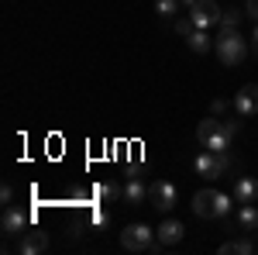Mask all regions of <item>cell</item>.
<instances>
[{
	"label": "cell",
	"mask_w": 258,
	"mask_h": 255,
	"mask_svg": "<svg viewBox=\"0 0 258 255\" xmlns=\"http://www.w3.org/2000/svg\"><path fill=\"white\" fill-rule=\"evenodd\" d=\"M107 221H110V217H107V211H93V224H103V228H107Z\"/></svg>",
	"instance_id": "obj_24"
},
{
	"label": "cell",
	"mask_w": 258,
	"mask_h": 255,
	"mask_svg": "<svg viewBox=\"0 0 258 255\" xmlns=\"http://www.w3.org/2000/svg\"><path fill=\"white\" fill-rule=\"evenodd\" d=\"M28 231V214L24 211H18V207H7L4 211V235L7 238H18Z\"/></svg>",
	"instance_id": "obj_10"
},
{
	"label": "cell",
	"mask_w": 258,
	"mask_h": 255,
	"mask_svg": "<svg viewBox=\"0 0 258 255\" xmlns=\"http://www.w3.org/2000/svg\"><path fill=\"white\" fill-rule=\"evenodd\" d=\"M238 228L241 231H258V207L255 203H241L238 207Z\"/></svg>",
	"instance_id": "obj_14"
},
{
	"label": "cell",
	"mask_w": 258,
	"mask_h": 255,
	"mask_svg": "<svg viewBox=\"0 0 258 255\" xmlns=\"http://www.w3.org/2000/svg\"><path fill=\"white\" fill-rule=\"evenodd\" d=\"M220 11L224 7H217V0H197L193 7H189V18L197 21V28H214V24H220Z\"/></svg>",
	"instance_id": "obj_5"
},
{
	"label": "cell",
	"mask_w": 258,
	"mask_h": 255,
	"mask_svg": "<svg viewBox=\"0 0 258 255\" xmlns=\"http://www.w3.org/2000/svg\"><path fill=\"white\" fill-rule=\"evenodd\" d=\"M224 111H227V100H220V97H214V100H210V114H217V118H220Z\"/></svg>",
	"instance_id": "obj_21"
},
{
	"label": "cell",
	"mask_w": 258,
	"mask_h": 255,
	"mask_svg": "<svg viewBox=\"0 0 258 255\" xmlns=\"http://www.w3.org/2000/svg\"><path fill=\"white\" fill-rule=\"evenodd\" d=\"M251 48H255V56H258V28H255V35H251Z\"/></svg>",
	"instance_id": "obj_25"
},
{
	"label": "cell",
	"mask_w": 258,
	"mask_h": 255,
	"mask_svg": "<svg viewBox=\"0 0 258 255\" xmlns=\"http://www.w3.org/2000/svg\"><path fill=\"white\" fill-rule=\"evenodd\" d=\"M214 52L224 66H241L244 56H248V45H244L238 28H220L217 38H214Z\"/></svg>",
	"instance_id": "obj_2"
},
{
	"label": "cell",
	"mask_w": 258,
	"mask_h": 255,
	"mask_svg": "<svg viewBox=\"0 0 258 255\" xmlns=\"http://www.w3.org/2000/svg\"><path fill=\"white\" fill-rule=\"evenodd\" d=\"M176 31L182 35V38H189V35L197 31V21L189 18V14H186V18H179V21H176Z\"/></svg>",
	"instance_id": "obj_19"
},
{
	"label": "cell",
	"mask_w": 258,
	"mask_h": 255,
	"mask_svg": "<svg viewBox=\"0 0 258 255\" xmlns=\"http://www.w3.org/2000/svg\"><path fill=\"white\" fill-rule=\"evenodd\" d=\"M234 200H238V203H255L258 200V179L241 176L238 183H234Z\"/></svg>",
	"instance_id": "obj_11"
},
{
	"label": "cell",
	"mask_w": 258,
	"mask_h": 255,
	"mask_svg": "<svg viewBox=\"0 0 258 255\" xmlns=\"http://www.w3.org/2000/svg\"><path fill=\"white\" fill-rule=\"evenodd\" d=\"M217 252L220 255H251V252H255V245H251V241H244V238H238V241H224Z\"/></svg>",
	"instance_id": "obj_15"
},
{
	"label": "cell",
	"mask_w": 258,
	"mask_h": 255,
	"mask_svg": "<svg viewBox=\"0 0 258 255\" xmlns=\"http://www.w3.org/2000/svg\"><path fill=\"white\" fill-rule=\"evenodd\" d=\"M148 200H152V207H159L162 214H169V211L179 203L176 183H169V179H155V183L148 186Z\"/></svg>",
	"instance_id": "obj_4"
},
{
	"label": "cell",
	"mask_w": 258,
	"mask_h": 255,
	"mask_svg": "<svg viewBox=\"0 0 258 255\" xmlns=\"http://www.w3.org/2000/svg\"><path fill=\"white\" fill-rule=\"evenodd\" d=\"M234 211V193H217V190H200L193 196V214L203 221H214V217H227Z\"/></svg>",
	"instance_id": "obj_1"
},
{
	"label": "cell",
	"mask_w": 258,
	"mask_h": 255,
	"mask_svg": "<svg viewBox=\"0 0 258 255\" xmlns=\"http://www.w3.org/2000/svg\"><path fill=\"white\" fill-rule=\"evenodd\" d=\"M220 131L234 141V138H238V131H241V121H224V118H220Z\"/></svg>",
	"instance_id": "obj_20"
},
{
	"label": "cell",
	"mask_w": 258,
	"mask_h": 255,
	"mask_svg": "<svg viewBox=\"0 0 258 255\" xmlns=\"http://www.w3.org/2000/svg\"><path fill=\"white\" fill-rule=\"evenodd\" d=\"M234 111H238V118H255L258 114V83H248V86H241L238 97H234Z\"/></svg>",
	"instance_id": "obj_8"
},
{
	"label": "cell",
	"mask_w": 258,
	"mask_h": 255,
	"mask_svg": "<svg viewBox=\"0 0 258 255\" xmlns=\"http://www.w3.org/2000/svg\"><path fill=\"white\" fill-rule=\"evenodd\" d=\"M186 48H189V52H197V56H207V52L214 48V38H210V31H207V28H197V31L186 38Z\"/></svg>",
	"instance_id": "obj_12"
},
{
	"label": "cell",
	"mask_w": 258,
	"mask_h": 255,
	"mask_svg": "<svg viewBox=\"0 0 258 255\" xmlns=\"http://www.w3.org/2000/svg\"><path fill=\"white\" fill-rule=\"evenodd\" d=\"M0 200L11 207V200H14V190H11V183H4V186H0Z\"/></svg>",
	"instance_id": "obj_23"
},
{
	"label": "cell",
	"mask_w": 258,
	"mask_h": 255,
	"mask_svg": "<svg viewBox=\"0 0 258 255\" xmlns=\"http://www.w3.org/2000/svg\"><path fill=\"white\" fill-rule=\"evenodd\" d=\"M155 11H159V18H176V11H182V4L179 0H155Z\"/></svg>",
	"instance_id": "obj_18"
},
{
	"label": "cell",
	"mask_w": 258,
	"mask_h": 255,
	"mask_svg": "<svg viewBox=\"0 0 258 255\" xmlns=\"http://www.w3.org/2000/svg\"><path fill=\"white\" fill-rule=\"evenodd\" d=\"M179 4H182V11H189V7H193L197 0H179Z\"/></svg>",
	"instance_id": "obj_26"
},
{
	"label": "cell",
	"mask_w": 258,
	"mask_h": 255,
	"mask_svg": "<svg viewBox=\"0 0 258 255\" xmlns=\"http://www.w3.org/2000/svg\"><path fill=\"white\" fill-rule=\"evenodd\" d=\"M244 14L251 21H258V0H244Z\"/></svg>",
	"instance_id": "obj_22"
},
{
	"label": "cell",
	"mask_w": 258,
	"mask_h": 255,
	"mask_svg": "<svg viewBox=\"0 0 258 255\" xmlns=\"http://www.w3.org/2000/svg\"><path fill=\"white\" fill-rule=\"evenodd\" d=\"M48 248V231H38V228H31V231H24L18 241V252L21 255H41Z\"/></svg>",
	"instance_id": "obj_9"
},
{
	"label": "cell",
	"mask_w": 258,
	"mask_h": 255,
	"mask_svg": "<svg viewBox=\"0 0 258 255\" xmlns=\"http://www.w3.org/2000/svg\"><path fill=\"white\" fill-rule=\"evenodd\" d=\"M145 196H148V186L141 183L138 176H131L127 183H124V200L131 203V207H138V203H145Z\"/></svg>",
	"instance_id": "obj_13"
},
{
	"label": "cell",
	"mask_w": 258,
	"mask_h": 255,
	"mask_svg": "<svg viewBox=\"0 0 258 255\" xmlns=\"http://www.w3.org/2000/svg\"><path fill=\"white\" fill-rule=\"evenodd\" d=\"M155 238H159L162 248H176L179 241L186 238V224H182V221H176V217H169V221H162V224H159Z\"/></svg>",
	"instance_id": "obj_7"
},
{
	"label": "cell",
	"mask_w": 258,
	"mask_h": 255,
	"mask_svg": "<svg viewBox=\"0 0 258 255\" xmlns=\"http://www.w3.org/2000/svg\"><path fill=\"white\" fill-rule=\"evenodd\" d=\"M241 7H227V11H220V24L217 28H238V21H241Z\"/></svg>",
	"instance_id": "obj_17"
},
{
	"label": "cell",
	"mask_w": 258,
	"mask_h": 255,
	"mask_svg": "<svg viewBox=\"0 0 258 255\" xmlns=\"http://www.w3.org/2000/svg\"><path fill=\"white\" fill-rule=\"evenodd\" d=\"M120 193H124V190H120L117 183H100V186H97V196H100V203H114V200H117Z\"/></svg>",
	"instance_id": "obj_16"
},
{
	"label": "cell",
	"mask_w": 258,
	"mask_h": 255,
	"mask_svg": "<svg viewBox=\"0 0 258 255\" xmlns=\"http://www.w3.org/2000/svg\"><path fill=\"white\" fill-rule=\"evenodd\" d=\"M193 173H197L200 179H217V176H224V162H220V156L217 152H200L197 159H193Z\"/></svg>",
	"instance_id": "obj_6"
},
{
	"label": "cell",
	"mask_w": 258,
	"mask_h": 255,
	"mask_svg": "<svg viewBox=\"0 0 258 255\" xmlns=\"http://www.w3.org/2000/svg\"><path fill=\"white\" fill-rule=\"evenodd\" d=\"M120 248H127V252H159L162 245L148 224H127L120 231Z\"/></svg>",
	"instance_id": "obj_3"
}]
</instances>
